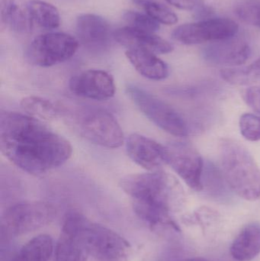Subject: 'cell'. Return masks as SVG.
Masks as SVG:
<instances>
[{
	"mask_svg": "<svg viewBox=\"0 0 260 261\" xmlns=\"http://www.w3.org/2000/svg\"><path fill=\"white\" fill-rule=\"evenodd\" d=\"M0 148L14 165L36 176L63 165L73 153L70 143L41 120L13 112L0 116Z\"/></svg>",
	"mask_w": 260,
	"mask_h": 261,
	"instance_id": "1",
	"label": "cell"
},
{
	"mask_svg": "<svg viewBox=\"0 0 260 261\" xmlns=\"http://www.w3.org/2000/svg\"><path fill=\"white\" fill-rule=\"evenodd\" d=\"M120 186L131 198L136 214L148 225L178 228L169 216L175 184L166 174L154 172L129 175L121 180Z\"/></svg>",
	"mask_w": 260,
	"mask_h": 261,
	"instance_id": "2",
	"label": "cell"
},
{
	"mask_svg": "<svg viewBox=\"0 0 260 261\" xmlns=\"http://www.w3.org/2000/svg\"><path fill=\"white\" fill-rule=\"evenodd\" d=\"M62 229L73 234L87 254L97 260L123 261L131 252V246L123 237L77 212L67 213Z\"/></svg>",
	"mask_w": 260,
	"mask_h": 261,
	"instance_id": "3",
	"label": "cell"
},
{
	"mask_svg": "<svg viewBox=\"0 0 260 261\" xmlns=\"http://www.w3.org/2000/svg\"><path fill=\"white\" fill-rule=\"evenodd\" d=\"M221 165L226 182L242 199L256 201L260 198V170L245 147L232 140L221 145Z\"/></svg>",
	"mask_w": 260,
	"mask_h": 261,
	"instance_id": "4",
	"label": "cell"
},
{
	"mask_svg": "<svg viewBox=\"0 0 260 261\" xmlns=\"http://www.w3.org/2000/svg\"><path fill=\"white\" fill-rule=\"evenodd\" d=\"M126 91L137 108L159 128L174 136L189 135L187 120L172 106L135 84H128Z\"/></svg>",
	"mask_w": 260,
	"mask_h": 261,
	"instance_id": "5",
	"label": "cell"
},
{
	"mask_svg": "<svg viewBox=\"0 0 260 261\" xmlns=\"http://www.w3.org/2000/svg\"><path fill=\"white\" fill-rule=\"evenodd\" d=\"M56 216V208L45 202H25L6 210L2 217V238L15 237L35 231L50 223Z\"/></svg>",
	"mask_w": 260,
	"mask_h": 261,
	"instance_id": "6",
	"label": "cell"
},
{
	"mask_svg": "<svg viewBox=\"0 0 260 261\" xmlns=\"http://www.w3.org/2000/svg\"><path fill=\"white\" fill-rule=\"evenodd\" d=\"M79 41L69 34L50 32L38 35L26 50V58L32 65L48 67L65 62L76 54Z\"/></svg>",
	"mask_w": 260,
	"mask_h": 261,
	"instance_id": "7",
	"label": "cell"
},
{
	"mask_svg": "<svg viewBox=\"0 0 260 261\" xmlns=\"http://www.w3.org/2000/svg\"><path fill=\"white\" fill-rule=\"evenodd\" d=\"M238 31L239 26L233 20L214 18L178 26L172 32V37L181 44L194 45L229 39L236 36Z\"/></svg>",
	"mask_w": 260,
	"mask_h": 261,
	"instance_id": "8",
	"label": "cell"
},
{
	"mask_svg": "<svg viewBox=\"0 0 260 261\" xmlns=\"http://www.w3.org/2000/svg\"><path fill=\"white\" fill-rule=\"evenodd\" d=\"M81 135L93 144L106 148H118L125 141L123 130L115 118L102 110H93L79 121Z\"/></svg>",
	"mask_w": 260,
	"mask_h": 261,
	"instance_id": "9",
	"label": "cell"
},
{
	"mask_svg": "<svg viewBox=\"0 0 260 261\" xmlns=\"http://www.w3.org/2000/svg\"><path fill=\"white\" fill-rule=\"evenodd\" d=\"M167 164L192 190H203V173L205 163L196 149L190 144L180 143L168 148Z\"/></svg>",
	"mask_w": 260,
	"mask_h": 261,
	"instance_id": "10",
	"label": "cell"
},
{
	"mask_svg": "<svg viewBox=\"0 0 260 261\" xmlns=\"http://www.w3.org/2000/svg\"><path fill=\"white\" fill-rule=\"evenodd\" d=\"M69 87L76 96L99 101L111 99L116 90L113 76L101 70H88L75 75Z\"/></svg>",
	"mask_w": 260,
	"mask_h": 261,
	"instance_id": "11",
	"label": "cell"
},
{
	"mask_svg": "<svg viewBox=\"0 0 260 261\" xmlns=\"http://www.w3.org/2000/svg\"><path fill=\"white\" fill-rule=\"evenodd\" d=\"M128 156L137 165L148 170H156L167 164V147L140 134H132L126 141Z\"/></svg>",
	"mask_w": 260,
	"mask_h": 261,
	"instance_id": "12",
	"label": "cell"
},
{
	"mask_svg": "<svg viewBox=\"0 0 260 261\" xmlns=\"http://www.w3.org/2000/svg\"><path fill=\"white\" fill-rule=\"evenodd\" d=\"M78 41L91 50H103L111 45L114 32L108 21L95 14H82L76 19Z\"/></svg>",
	"mask_w": 260,
	"mask_h": 261,
	"instance_id": "13",
	"label": "cell"
},
{
	"mask_svg": "<svg viewBox=\"0 0 260 261\" xmlns=\"http://www.w3.org/2000/svg\"><path fill=\"white\" fill-rule=\"evenodd\" d=\"M235 37L216 41L206 47L203 52L205 59L218 65L238 67L244 64L251 55V48L244 40Z\"/></svg>",
	"mask_w": 260,
	"mask_h": 261,
	"instance_id": "14",
	"label": "cell"
},
{
	"mask_svg": "<svg viewBox=\"0 0 260 261\" xmlns=\"http://www.w3.org/2000/svg\"><path fill=\"white\" fill-rule=\"evenodd\" d=\"M114 41L129 49H143L154 54H169L174 50L170 43L154 33L127 26L114 32Z\"/></svg>",
	"mask_w": 260,
	"mask_h": 261,
	"instance_id": "15",
	"label": "cell"
},
{
	"mask_svg": "<svg viewBox=\"0 0 260 261\" xmlns=\"http://www.w3.org/2000/svg\"><path fill=\"white\" fill-rule=\"evenodd\" d=\"M127 58L142 76L152 81H162L169 76V67L156 54L143 49L127 50Z\"/></svg>",
	"mask_w": 260,
	"mask_h": 261,
	"instance_id": "16",
	"label": "cell"
},
{
	"mask_svg": "<svg viewBox=\"0 0 260 261\" xmlns=\"http://www.w3.org/2000/svg\"><path fill=\"white\" fill-rule=\"evenodd\" d=\"M1 23L18 33H28L33 28L27 3L22 0H1Z\"/></svg>",
	"mask_w": 260,
	"mask_h": 261,
	"instance_id": "17",
	"label": "cell"
},
{
	"mask_svg": "<svg viewBox=\"0 0 260 261\" xmlns=\"http://www.w3.org/2000/svg\"><path fill=\"white\" fill-rule=\"evenodd\" d=\"M230 254L238 261H250L260 254V223L252 222L241 230L230 247Z\"/></svg>",
	"mask_w": 260,
	"mask_h": 261,
	"instance_id": "18",
	"label": "cell"
},
{
	"mask_svg": "<svg viewBox=\"0 0 260 261\" xmlns=\"http://www.w3.org/2000/svg\"><path fill=\"white\" fill-rule=\"evenodd\" d=\"M53 251V239L41 234L29 241L9 261H48Z\"/></svg>",
	"mask_w": 260,
	"mask_h": 261,
	"instance_id": "19",
	"label": "cell"
},
{
	"mask_svg": "<svg viewBox=\"0 0 260 261\" xmlns=\"http://www.w3.org/2000/svg\"><path fill=\"white\" fill-rule=\"evenodd\" d=\"M27 3L33 22L45 29L59 27L61 15L54 6L42 0H30Z\"/></svg>",
	"mask_w": 260,
	"mask_h": 261,
	"instance_id": "20",
	"label": "cell"
},
{
	"mask_svg": "<svg viewBox=\"0 0 260 261\" xmlns=\"http://www.w3.org/2000/svg\"><path fill=\"white\" fill-rule=\"evenodd\" d=\"M88 254L71 233L63 230L55 246L56 261H85Z\"/></svg>",
	"mask_w": 260,
	"mask_h": 261,
	"instance_id": "21",
	"label": "cell"
},
{
	"mask_svg": "<svg viewBox=\"0 0 260 261\" xmlns=\"http://www.w3.org/2000/svg\"><path fill=\"white\" fill-rule=\"evenodd\" d=\"M21 106L28 116L42 120H52L59 116V109L49 99L30 96L21 101Z\"/></svg>",
	"mask_w": 260,
	"mask_h": 261,
	"instance_id": "22",
	"label": "cell"
},
{
	"mask_svg": "<svg viewBox=\"0 0 260 261\" xmlns=\"http://www.w3.org/2000/svg\"><path fill=\"white\" fill-rule=\"evenodd\" d=\"M221 77L234 85H249L260 80V58L246 67H232L221 70Z\"/></svg>",
	"mask_w": 260,
	"mask_h": 261,
	"instance_id": "23",
	"label": "cell"
},
{
	"mask_svg": "<svg viewBox=\"0 0 260 261\" xmlns=\"http://www.w3.org/2000/svg\"><path fill=\"white\" fill-rule=\"evenodd\" d=\"M142 6L150 17L160 24L172 25L178 22V17L169 8L154 0H133Z\"/></svg>",
	"mask_w": 260,
	"mask_h": 261,
	"instance_id": "24",
	"label": "cell"
},
{
	"mask_svg": "<svg viewBox=\"0 0 260 261\" xmlns=\"http://www.w3.org/2000/svg\"><path fill=\"white\" fill-rule=\"evenodd\" d=\"M234 11L241 21L260 28L259 0H238L234 6Z\"/></svg>",
	"mask_w": 260,
	"mask_h": 261,
	"instance_id": "25",
	"label": "cell"
},
{
	"mask_svg": "<svg viewBox=\"0 0 260 261\" xmlns=\"http://www.w3.org/2000/svg\"><path fill=\"white\" fill-rule=\"evenodd\" d=\"M123 18L128 26L137 30L154 33L160 29V24L153 19L148 14L135 11H127L124 13Z\"/></svg>",
	"mask_w": 260,
	"mask_h": 261,
	"instance_id": "26",
	"label": "cell"
},
{
	"mask_svg": "<svg viewBox=\"0 0 260 261\" xmlns=\"http://www.w3.org/2000/svg\"><path fill=\"white\" fill-rule=\"evenodd\" d=\"M241 135L250 141L260 140V117L256 115L246 113L242 115L239 122Z\"/></svg>",
	"mask_w": 260,
	"mask_h": 261,
	"instance_id": "27",
	"label": "cell"
},
{
	"mask_svg": "<svg viewBox=\"0 0 260 261\" xmlns=\"http://www.w3.org/2000/svg\"><path fill=\"white\" fill-rule=\"evenodd\" d=\"M244 99L247 105L253 111L260 114V88L257 87H252L247 89L244 93Z\"/></svg>",
	"mask_w": 260,
	"mask_h": 261,
	"instance_id": "28",
	"label": "cell"
},
{
	"mask_svg": "<svg viewBox=\"0 0 260 261\" xmlns=\"http://www.w3.org/2000/svg\"><path fill=\"white\" fill-rule=\"evenodd\" d=\"M169 4L181 10L192 11L203 9L204 0H166Z\"/></svg>",
	"mask_w": 260,
	"mask_h": 261,
	"instance_id": "29",
	"label": "cell"
},
{
	"mask_svg": "<svg viewBox=\"0 0 260 261\" xmlns=\"http://www.w3.org/2000/svg\"><path fill=\"white\" fill-rule=\"evenodd\" d=\"M182 261H209L204 257H193V258L186 259V260Z\"/></svg>",
	"mask_w": 260,
	"mask_h": 261,
	"instance_id": "30",
	"label": "cell"
}]
</instances>
